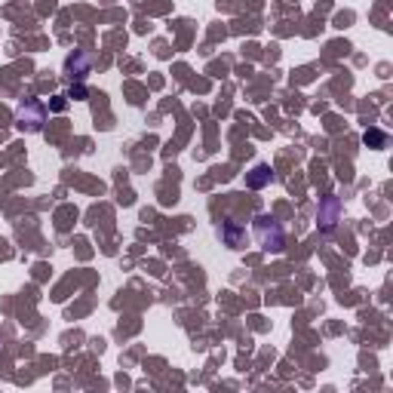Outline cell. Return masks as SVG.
<instances>
[{"label":"cell","mask_w":393,"mask_h":393,"mask_svg":"<svg viewBox=\"0 0 393 393\" xmlns=\"http://www.w3.org/2000/svg\"><path fill=\"white\" fill-rule=\"evenodd\" d=\"M255 237H258V243H261L264 249H283V231H280V224H277L274 218H267V215H258V218H255Z\"/></svg>","instance_id":"6da1fadb"},{"label":"cell","mask_w":393,"mask_h":393,"mask_svg":"<svg viewBox=\"0 0 393 393\" xmlns=\"http://www.w3.org/2000/svg\"><path fill=\"white\" fill-rule=\"evenodd\" d=\"M384 141H387V135H384V132H378V129H369V132H366V144L384 148Z\"/></svg>","instance_id":"277c9868"},{"label":"cell","mask_w":393,"mask_h":393,"mask_svg":"<svg viewBox=\"0 0 393 393\" xmlns=\"http://www.w3.org/2000/svg\"><path fill=\"white\" fill-rule=\"evenodd\" d=\"M15 123H18L22 129H28V132H37V129L43 126V105L25 101V105L18 108V114H15Z\"/></svg>","instance_id":"7a4b0ae2"},{"label":"cell","mask_w":393,"mask_h":393,"mask_svg":"<svg viewBox=\"0 0 393 393\" xmlns=\"http://www.w3.org/2000/svg\"><path fill=\"white\" fill-rule=\"evenodd\" d=\"M267 178H271V169H267V166H258V169H255V175L249 178V184H252V188H261Z\"/></svg>","instance_id":"3957f363"},{"label":"cell","mask_w":393,"mask_h":393,"mask_svg":"<svg viewBox=\"0 0 393 393\" xmlns=\"http://www.w3.org/2000/svg\"><path fill=\"white\" fill-rule=\"evenodd\" d=\"M71 98H86V89L83 86H71Z\"/></svg>","instance_id":"5b68a950"}]
</instances>
